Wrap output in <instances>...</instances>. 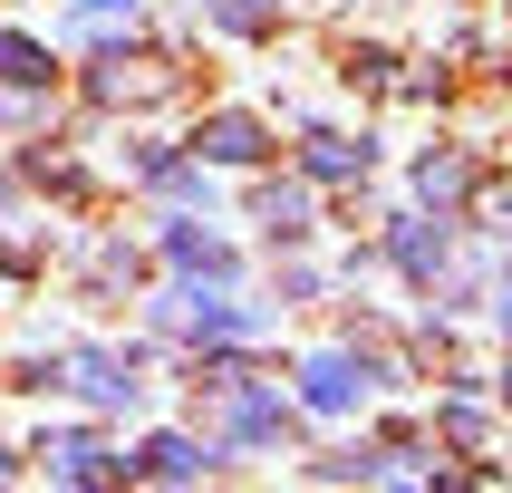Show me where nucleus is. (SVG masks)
I'll return each instance as SVG.
<instances>
[{
	"label": "nucleus",
	"mask_w": 512,
	"mask_h": 493,
	"mask_svg": "<svg viewBox=\"0 0 512 493\" xmlns=\"http://www.w3.org/2000/svg\"><path fill=\"white\" fill-rule=\"evenodd\" d=\"M271 20H281V0H213V29H232V39H261Z\"/></svg>",
	"instance_id": "7"
},
{
	"label": "nucleus",
	"mask_w": 512,
	"mask_h": 493,
	"mask_svg": "<svg viewBox=\"0 0 512 493\" xmlns=\"http://www.w3.org/2000/svg\"><path fill=\"white\" fill-rule=\"evenodd\" d=\"M493 232H512V194H493Z\"/></svg>",
	"instance_id": "12"
},
{
	"label": "nucleus",
	"mask_w": 512,
	"mask_h": 493,
	"mask_svg": "<svg viewBox=\"0 0 512 493\" xmlns=\"http://www.w3.org/2000/svg\"><path fill=\"white\" fill-rule=\"evenodd\" d=\"M203 155H213V165H261V155H271V136H261L252 116H213V126H203Z\"/></svg>",
	"instance_id": "3"
},
{
	"label": "nucleus",
	"mask_w": 512,
	"mask_h": 493,
	"mask_svg": "<svg viewBox=\"0 0 512 493\" xmlns=\"http://www.w3.org/2000/svg\"><path fill=\"white\" fill-rule=\"evenodd\" d=\"M310 174H368V145H348V136H310Z\"/></svg>",
	"instance_id": "10"
},
{
	"label": "nucleus",
	"mask_w": 512,
	"mask_h": 493,
	"mask_svg": "<svg viewBox=\"0 0 512 493\" xmlns=\"http://www.w3.org/2000/svg\"><path fill=\"white\" fill-rule=\"evenodd\" d=\"M464 184H474V174H464V155H426V165H416V194H426V203H455Z\"/></svg>",
	"instance_id": "9"
},
{
	"label": "nucleus",
	"mask_w": 512,
	"mask_h": 493,
	"mask_svg": "<svg viewBox=\"0 0 512 493\" xmlns=\"http://www.w3.org/2000/svg\"><path fill=\"white\" fill-rule=\"evenodd\" d=\"M503 397H512V377H503Z\"/></svg>",
	"instance_id": "15"
},
{
	"label": "nucleus",
	"mask_w": 512,
	"mask_h": 493,
	"mask_svg": "<svg viewBox=\"0 0 512 493\" xmlns=\"http://www.w3.org/2000/svg\"><path fill=\"white\" fill-rule=\"evenodd\" d=\"M0 78H10V87H39V78H49V49L20 39V29H0Z\"/></svg>",
	"instance_id": "6"
},
{
	"label": "nucleus",
	"mask_w": 512,
	"mask_h": 493,
	"mask_svg": "<svg viewBox=\"0 0 512 493\" xmlns=\"http://www.w3.org/2000/svg\"><path fill=\"white\" fill-rule=\"evenodd\" d=\"M78 10H126V0H78Z\"/></svg>",
	"instance_id": "13"
},
{
	"label": "nucleus",
	"mask_w": 512,
	"mask_h": 493,
	"mask_svg": "<svg viewBox=\"0 0 512 493\" xmlns=\"http://www.w3.org/2000/svg\"><path fill=\"white\" fill-rule=\"evenodd\" d=\"M300 397H310L319 416L358 406V397H368V358H310V368H300Z\"/></svg>",
	"instance_id": "2"
},
{
	"label": "nucleus",
	"mask_w": 512,
	"mask_h": 493,
	"mask_svg": "<svg viewBox=\"0 0 512 493\" xmlns=\"http://www.w3.org/2000/svg\"><path fill=\"white\" fill-rule=\"evenodd\" d=\"M78 387H87L97 406H136V368L107 358V348H87V358H78Z\"/></svg>",
	"instance_id": "5"
},
{
	"label": "nucleus",
	"mask_w": 512,
	"mask_h": 493,
	"mask_svg": "<svg viewBox=\"0 0 512 493\" xmlns=\"http://www.w3.org/2000/svg\"><path fill=\"white\" fill-rule=\"evenodd\" d=\"M203 464H213L203 445H184V435H155V445H145V455L126 464V474H155V484H194Z\"/></svg>",
	"instance_id": "4"
},
{
	"label": "nucleus",
	"mask_w": 512,
	"mask_h": 493,
	"mask_svg": "<svg viewBox=\"0 0 512 493\" xmlns=\"http://www.w3.org/2000/svg\"><path fill=\"white\" fill-rule=\"evenodd\" d=\"M397 261L426 281V271H445V232H426V223H397Z\"/></svg>",
	"instance_id": "8"
},
{
	"label": "nucleus",
	"mask_w": 512,
	"mask_h": 493,
	"mask_svg": "<svg viewBox=\"0 0 512 493\" xmlns=\"http://www.w3.org/2000/svg\"><path fill=\"white\" fill-rule=\"evenodd\" d=\"M300 213H310V203H300V194H281V184H271V194H261V223H271V232H290V242H300V232H310V223H300Z\"/></svg>",
	"instance_id": "11"
},
{
	"label": "nucleus",
	"mask_w": 512,
	"mask_h": 493,
	"mask_svg": "<svg viewBox=\"0 0 512 493\" xmlns=\"http://www.w3.org/2000/svg\"><path fill=\"white\" fill-rule=\"evenodd\" d=\"M503 329H512V281H503Z\"/></svg>",
	"instance_id": "14"
},
{
	"label": "nucleus",
	"mask_w": 512,
	"mask_h": 493,
	"mask_svg": "<svg viewBox=\"0 0 512 493\" xmlns=\"http://www.w3.org/2000/svg\"><path fill=\"white\" fill-rule=\"evenodd\" d=\"M39 464H49L58 484H107V474H126V455H107L97 435H39Z\"/></svg>",
	"instance_id": "1"
}]
</instances>
